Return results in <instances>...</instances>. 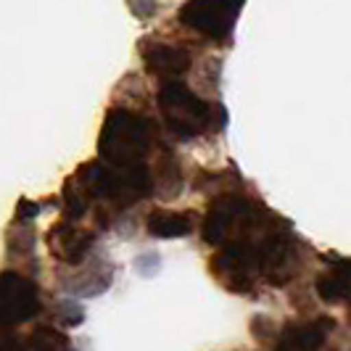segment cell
<instances>
[{"label": "cell", "mask_w": 351, "mask_h": 351, "mask_svg": "<svg viewBox=\"0 0 351 351\" xmlns=\"http://www.w3.org/2000/svg\"><path fill=\"white\" fill-rule=\"evenodd\" d=\"M3 351H71V343L61 330H56L51 325H43L21 341H14L11 335H5Z\"/></svg>", "instance_id": "obj_12"}, {"label": "cell", "mask_w": 351, "mask_h": 351, "mask_svg": "<svg viewBox=\"0 0 351 351\" xmlns=\"http://www.w3.org/2000/svg\"><path fill=\"white\" fill-rule=\"evenodd\" d=\"M195 217L191 211H169V209H154L145 217V230L148 235L161 238V241H175L185 238L193 232Z\"/></svg>", "instance_id": "obj_10"}, {"label": "cell", "mask_w": 351, "mask_h": 351, "mask_svg": "<svg viewBox=\"0 0 351 351\" xmlns=\"http://www.w3.org/2000/svg\"><path fill=\"white\" fill-rule=\"evenodd\" d=\"M156 106L167 130L177 135L180 141H193L211 130H222L225 119H228L222 106L204 101L182 80L161 82L156 93Z\"/></svg>", "instance_id": "obj_3"}, {"label": "cell", "mask_w": 351, "mask_h": 351, "mask_svg": "<svg viewBox=\"0 0 351 351\" xmlns=\"http://www.w3.org/2000/svg\"><path fill=\"white\" fill-rule=\"evenodd\" d=\"M301 264L304 243L285 219L275 217L262 230L217 248L209 259V272L230 293L254 296L259 282L275 288L288 285L301 272Z\"/></svg>", "instance_id": "obj_1"}, {"label": "cell", "mask_w": 351, "mask_h": 351, "mask_svg": "<svg viewBox=\"0 0 351 351\" xmlns=\"http://www.w3.org/2000/svg\"><path fill=\"white\" fill-rule=\"evenodd\" d=\"M278 214H272V209H267L262 201H256L251 195L225 191L209 201L204 225H201V238L206 246L222 248L248 235V232H254V230H262Z\"/></svg>", "instance_id": "obj_4"}, {"label": "cell", "mask_w": 351, "mask_h": 351, "mask_svg": "<svg viewBox=\"0 0 351 351\" xmlns=\"http://www.w3.org/2000/svg\"><path fill=\"white\" fill-rule=\"evenodd\" d=\"M156 141L158 127L151 117L124 106H111L106 111L101 138H98V158L119 167L145 164Z\"/></svg>", "instance_id": "obj_2"}, {"label": "cell", "mask_w": 351, "mask_h": 351, "mask_svg": "<svg viewBox=\"0 0 351 351\" xmlns=\"http://www.w3.org/2000/svg\"><path fill=\"white\" fill-rule=\"evenodd\" d=\"M127 8H130V14H132L135 19L148 21V19L156 16L158 0H127Z\"/></svg>", "instance_id": "obj_15"}, {"label": "cell", "mask_w": 351, "mask_h": 351, "mask_svg": "<svg viewBox=\"0 0 351 351\" xmlns=\"http://www.w3.org/2000/svg\"><path fill=\"white\" fill-rule=\"evenodd\" d=\"M315 291L328 304H351V259H341L328 272H322Z\"/></svg>", "instance_id": "obj_11"}, {"label": "cell", "mask_w": 351, "mask_h": 351, "mask_svg": "<svg viewBox=\"0 0 351 351\" xmlns=\"http://www.w3.org/2000/svg\"><path fill=\"white\" fill-rule=\"evenodd\" d=\"M43 309V299H40V288L35 280L24 278L21 272L5 269L3 280H0V315H3V325H21L27 319H32Z\"/></svg>", "instance_id": "obj_6"}, {"label": "cell", "mask_w": 351, "mask_h": 351, "mask_svg": "<svg viewBox=\"0 0 351 351\" xmlns=\"http://www.w3.org/2000/svg\"><path fill=\"white\" fill-rule=\"evenodd\" d=\"M111 282V264L95 262L85 272V278H80V282H71L69 291H74L77 296H98L104 293Z\"/></svg>", "instance_id": "obj_14"}, {"label": "cell", "mask_w": 351, "mask_h": 351, "mask_svg": "<svg viewBox=\"0 0 351 351\" xmlns=\"http://www.w3.org/2000/svg\"><path fill=\"white\" fill-rule=\"evenodd\" d=\"M95 241H98V235L93 230L80 228L77 222H69V219L56 222L45 235V243H48L53 259H58L61 264H69V267L85 262L93 246H95Z\"/></svg>", "instance_id": "obj_7"}, {"label": "cell", "mask_w": 351, "mask_h": 351, "mask_svg": "<svg viewBox=\"0 0 351 351\" xmlns=\"http://www.w3.org/2000/svg\"><path fill=\"white\" fill-rule=\"evenodd\" d=\"M246 0H188L180 8V24L211 43H225L241 16Z\"/></svg>", "instance_id": "obj_5"}, {"label": "cell", "mask_w": 351, "mask_h": 351, "mask_svg": "<svg viewBox=\"0 0 351 351\" xmlns=\"http://www.w3.org/2000/svg\"><path fill=\"white\" fill-rule=\"evenodd\" d=\"M141 56L145 69L161 82L169 80H180L193 64V53L185 45H175V43H164L158 37H145L141 43Z\"/></svg>", "instance_id": "obj_8"}, {"label": "cell", "mask_w": 351, "mask_h": 351, "mask_svg": "<svg viewBox=\"0 0 351 351\" xmlns=\"http://www.w3.org/2000/svg\"><path fill=\"white\" fill-rule=\"evenodd\" d=\"M156 175V193H161L167 201H172L182 193V185H185V177H182V167L172 151H161L158 154V167L154 169Z\"/></svg>", "instance_id": "obj_13"}, {"label": "cell", "mask_w": 351, "mask_h": 351, "mask_svg": "<svg viewBox=\"0 0 351 351\" xmlns=\"http://www.w3.org/2000/svg\"><path fill=\"white\" fill-rule=\"evenodd\" d=\"M40 214V204H32V201H19L16 206V219H32V217H37Z\"/></svg>", "instance_id": "obj_16"}, {"label": "cell", "mask_w": 351, "mask_h": 351, "mask_svg": "<svg viewBox=\"0 0 351 351\" xmlns=\"http://www.w3.org/2000/svg\"><path fill=\"white\" fill-rule=\"evenodd\" d=\"M335 328V322L330 317H317L309 322H296L288 325L280 333L275 351H319L325 346L328 335Z\"/></svg>", "instance_id": "obj_9"}]
</instances>
